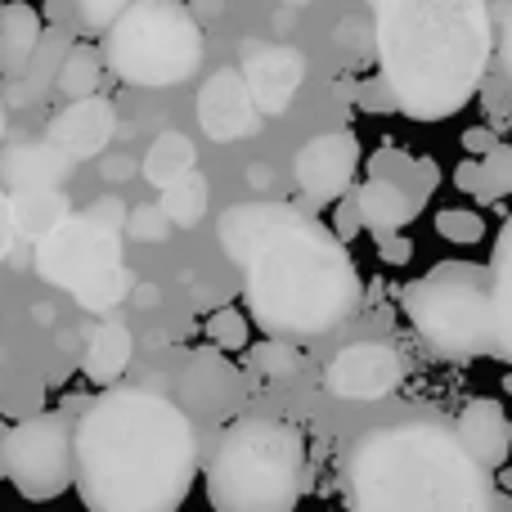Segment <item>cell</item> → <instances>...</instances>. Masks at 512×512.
<instances>
[{"instance_id":"cell-1","label":"cell","mask_w":512,"mask_h":512,"mask_svg":"<svg viewBox=\"0 0 512 512\" xmlns=\"http://www.w3.org/2000/svg\"><path fill=\"white\" fill-rule=\"evenodd\" d=\"M77 495L90 512H180L198 477L194 418L162 387H108L72 427Z\"/></svg>"},{"instance_id":"cell-2","label":"cell","mask_w":512,"mask_h":512,"mask_svg":"<svg viewBox=\"0 0 512 512\" xmlns=\"http://www.w3.org/2000/svg\"><path fill=\"white\" fill-rule=\"evenodd\" d=\"M378 86L414 122L454 117L486 81L495 27L486 0H369Z\"/></svg>"},{"instance_id":"cell-3","label":"cell","mask_w":512,"mask_h":512,"mask_svg":"<svg viewBox=\"0 0 512 512\" xmlns=\"http://www.w3.org/2000/svg\"><path fill=\"white\" fill-rule=\"evenodd\" d=\"M342 477L351 512H512V495L441 414H405L360 432Z\"/></svg>"},{"instance_id":"cell-4","label":"cell","mask_w":512,"mask_h":512,"mask_svg":"<svg viewBox=\"0 0 512 512\" xmlns=\"http://www.w3.org/2000/svg\"><path fill=\"white\" fill-rule=\"evenodd\" d=\"M364 279L346 243L315 216L297 212L243 261V301L274 342H310L360 310Z\"/></svg>"},{"instance_id":"cell-5","label":"cell","mask_w":512,"mask_h":512,"mask_svg":"<svg viewBox=\"0 0 512 512\" xmlns=\"http://www.w3.org/2000/svg\"><path fill=\"white\" fill-rule=\"evenodd\" d=\"M306 495V441L283 418H239L207 459L216 512H297Z\"/></svg>"},{"instance_id":"cell-6","label":"cell","mask_w":512,"mask_h":512,"mask_svg":"<svg viewBox=\"0 0 512 512\" xmlns=\"http://www.w3.org/2000/svg\"><path fill=\"white\" fill-rule=\"evenodd\" d=\"M126 216L131 207L117 194H104L86 207L72 212L59 230H50L32 252V265L45 283L72 292L77 306L108 315L131 297V270L122 261L126 239Z\"/></svg>"},{"instance_id":"cell-7","label":"cell","mask_w":512,"mask_h":512,"mask_svg":"<svg viewBox=\"0 0 512 512\" xmlns=\"http://www.w3.org/2000/svg\"><path fill=\"white\" fill-rule=\"evenodd\" d=\"M400 310L441 360L495 355V306L490 270L468 261H441L400 288Z\"/></svg>"},{"instance_id":"cell-8","label":"cell","mask_w":512,"mask_h":512,"mask_svg":"<svg viewBox=\"0 0 512 512\" xmlns=\"http://www.w3.org/2000/svg\"><path fill=\"white\" fill-rule=\"evenodd\" d=\"M203 27L185 0H135L104 36L99 54L126 86H180L203 63Z\"/></svg>"},{"instance_id":"cell-9","label":"cell","mask_w":512,"mask_h":512,"mask_svg":"<svg viewBox=\"0 0 512 512\" xmlns=\"http://www.w3.org/2000/svg\"><path fill=\"white\" fill-rule=\"evenodd\" d=\"M72 418L68 414H36L23 418L5 432V463L9 486L32 504H50L77 481V459H72Z\"/></svg>"},{"instance_id":"cell-10","label":"cell","mask_w":512,"mask_h":512,"mask_svg":"<svg viewBox=\"0 0 512 512\" xmlns=\"http://www.w3.org/2000/svg\"><path fill=\"white\" fill-rule=\"evenodd\" d=\"M400 382H405V355L391 342H351L324 369V387L337 400H382Z\"/></svg>"},{"instance_id":"cell-11","label":"cell","mask_w":512,"mask_h":512,"mask_svg":"<svg viewBox=\"0 0 512 512\" xmlns=\"http://www.w3.org/2000/svg\"><path fill=\"white\" fill-rule=\"evenodd\" d=\"M355 167H360V140L337 126V131H324L301 144L292 158V180L310 203H342L351 194Z\"/></svg>"},{"instance_id":"cell-12","label":"cell","mask_w":512,"mask_h":512,"mask_svg":"<svg viewBox=\"0 0 512 512\" xmlns=\"http://www.w3.org/2000/svg\"><path fill=\"white\" fill-rule=\"evenodd\" d=\"M248 95L261 117H279L288 113L292 95L306 81V54L297 45H274V41H248L243 45V63H239Z\"/></svg>"},{"instance_id":"cell-13","label":"cell","mask_w":512,"mask_h":512,"mask_svg":"<svg viewBox=\"0 0 512 512\" xmlns=\"http://www.w3.org/2000/svg\"><path fill=\"white\" fill-rule=\"evenodd\" d=\"M243 405V373L216 346L189 355L180 373V409L189 418H230Z\"/></svg>"},{"instance_id":"cell-14","label":"cell","mask_w":512,"mask_h":512,"mask_svg":"<svg viewBox=\"0 0 512 512\" xmlns=\"http://www.w3.org/2000/svg\"><path fill=\"white\" fill-rule=\"evenodd\" d=\"M198 122H203V131L216 144H239L261 131L265 117L256 113L248 81H243L239 68H221L207 77V86L198 90Z\"/></svg>"},{"instance_id":"cell-15","label":"cell","mask_w":512,"mask_h":512,"mask_svg":"<svg viewBox=\"0 0 512 512\" xmlns=\"http://www.w3.org/2000/svg\"><path fill=\"white\" fill-rule=\"evenodd\" d=\"M113 135H117V108H113V99H104V95L63 104L59 113L50 117V126H45V144H54L68 162L99 158V153L113 144Z\"/></svg>"},{"instance_id":"cell-16","label":"cell","mask_w":512,"mask_h":512,"mask_svg":"<svg viewBox=\"0 0 512 512\" xmlns=\"http://www.w3.org/2000/svg\"><path fill=\"white\" fill-rule=\"evenodd\" d=\"M454 432H459V441L468 445L472 459H477L486 472H499L508 463V454H512V418L504 414L499 400H490V396L468 400V405L459 409V418H454Z\"/></svg>"},{"instance_id":"cell-17","label":"cell","mask_w":512,"mask_h":512,"mask_svg":"<svg viewBox=\"0 0 512 512\" xmlns=\"http://www.w3.org/2000/svg\"><path fill=\"white\" fill-rule=\"evenodd\" d=\"M68 167L72 162L45 140H18V144H5V153H0V180H5L14 194H27V189H59Z\"/></svg>"},{"instance_id":"cell-18","label":"cell","mask_w":512,"mask_h":512,"mask_svg":"<svg viewBox=\"0 0 512 512\" xmlns=\"http://www.w3.org/2000/svg\"><path fill=\"white\" fill-rule=\"evenodd\" d=\"M351 198H355V212H360V225L373 234V239L400 234L418 212H423V203H418L414 194H405L396 180H382V176H369L364 185H355Z\"/></svg>"},{"instance_id":"cell-19","label":"cell","mask_w":512,"mask_h":512,"mask_svg":"<svg viewBox=\"0 0 512 512\" xmlns=\"http://www.w3.org/2000/svg\"><path fill=\"white\" fill-rule=\"evenodd\" d=\"M68 50H72V32H63V27H45L41 50L32 54L27 72L18 81H5V86H0V99H5V108H32V104H41V99L54 90V81H59V68H63V59H68Z\"/></svg>"},{"instance_id":"cell-20","label":"cell","mask_w":512,"mask_h":512,"mask_svg":"<svg viewBox=\"0 0 512 512\" xmlns=\"http://www.w3.org/2000/svg\"><path fill=\"white\" fill-rule=\"evenodd\" d=\"M41 36H45V18L36 5H27V0L0 5V77L5 81L23 77L32 54L41 50Z\"/></svg>"},{"instance_id":"cell-21","label":"cell","mask_w":512,"mask_h":512,"mask_svg":"<svg viewBox=\"0 0 512 512\" xmlns=\"http://www.w3.org/2000/svg\"><path fill=\"white\" fill-rule=\"evenodd\" d=\"M131 355H135L131 328H126L122 319H104V324H95V333H90L86 355H81V369H86V378L95 382V387L108 391L122 382L126 369H131Z\"/></svg>"},{"instance_id":"cell-22","label":"cell","mask_w":512,"mask_h":512,"mask_svg":"<svg viewBox=\"0 0 512 512\" xmlns=\"http://www.w3.org/2000/svg\"><path fill=\"white\" fill-rule=\"evenodd\" d=\"M486 270H490V306H495V360L512 364V216L499 225Z\"/></svg>"},{"instance_id":"cell-23","label":"cell","mask_w":512,"mask_h":512,"mask_svg":"<svg viewBox=\"0 0 512 512\" xmlns=\"http://www.w3.org/2000/svg\"><path fill=\"white\" fill-rule=\"evenodd\" d=\"M9 216H14V234L41 243L72 216V203L63 189H27V194H9Z\"/></svg>"},{"instance_id":"cell-24","label":"cell","mask_w":512,"mask_h":512,"mask_svg":"<svg viewBox=\"0 0 512 512\" xmlns=\"http://www.w3.org/2000/svg\"><path fill=\"white\" fill-rule=\"evenodd\" d=\"M194 162H198V149H194V140H189V135L162 131L158 140L149 144V153H144L140 176L149 180L153 189H162V194H167L171 185H180L185 176H194Z\"/></svg>"},{"instance_id":"cell-25","label":"cell","mask_w":512,"mask_h":512,"mask_svg":"<svg viewBox=\"0 0 512 512\" xmlns=\"http://www.w3.org/2000/svg\"><path fill=\"white\" fill-rule=\"evenodd\" d=\"M454 185L463 189V194H472L477 203H499V198H512V149L499 144L495 153H486L481 162H463L459 171H454Z\"/></svg>"},{"instance_id":"cell-26","label":"cell","mask_w":512,"mask_h":512,"mask_svg":"<svg viewBox=\"0 0 512 512\" xmlns=\"http://www.w3.org/2000/svg\"><path fill=\"white\" fill-rule=\"evenodd\" d=\"M99 77H104V54H99L95 45L72 41L68 59H63V68H59V81H54V95H63L68 104L90 99V95H99Z\"/></svg>"},{"instance_id":"cell-27","label":"cell","mask_w":512,"mask_h":512,"mask_svg":"<svg viewBox=\"0 0 512 512\" xmlns=\"http://www.w3.org/2000/svg\"><path fill=\"white\" fill-rule=\"evenodd\" d=\"M207 203H212V189H207V180L198 176V171L185 176L180 185H171L167 194L158 198V207L171 221V230H194V225L207 216Z\"/></svg>"},{"instance_id":"cell-28","label":"cell","mask_w":512,"mask_h":512,"mask_svg":"<svg viewBox=\"0 0 512 512\" xmlns=\"http://www.w3.org/2000/svg\"><path fill=\"white\" fill-rule=\"evenodd\" d=\"M301 364H306V355H301L297 342H256L248 351V369L256 373L261 382H283L292 378V373H301Z\"/></svg>"},{"instance_id":"cell-29","label":"cell","mask_w":512,"mask_h":512,"mask_svg":"<svg viewBox=\"0 0 512 512\" xmlns=\"http://www.w3.org/2000/svg\"><path fill=\"white\" fill-rule=\"evenodd\" d=\"M207 342H212L221 355L225 351H248V342H252L248 315H243V310H234V306L212 310V315H207Z\"/></svg>"},{"instance_id":"cell-30","label":"cell","mask_w":512,"mask_h":512,"mask_svg":"<svg viewBox=\"0 0 512 512\" xmlns=\"http://www.w3.org/2000/svg\"><path fill=\"white\" fill-rule=\"evenodd\" d=\"M131 5H135V0H68V9H72V32L104 36L108 27H113Z\"/></svg>"},{"instance_id":"cell-31","label":"cell","mask_w":512,"mask_h":512,"mask_svg":"<svg viewBox=\"0 0 512 512\" xmlns=\"http://www.w3.org/2000/svg\"><path fill=\"white\" fill-rule=\"evenodd\" d=\"M436 234L454 248H472V243L486 239V221L472 207H445V212H436Z\"/></svg>"},{"instance_id":"cell-32","label":"cell","mask_w":512,"mask_h":512,"mask_svg":"<svg viewBox=\"0 0 512 512\" xmlns=\"http://www.w3.org/2000/svg\"><path fill=\"white\" fill-rule=\"evenodd\" d=\"M171 234V221L162 216L158 203H144V207H131V216H126V239H140V243H167Z\"/></svg>"},{"instance_id":"cell-33","label":"cell","mask_w":512,"mask_h":512,"mask_svg":"<svg viewBox=\"0 0 512 512\" xmlns=\"http://www.w3.org/2000/svg\"><path fill=\"white\" fill-rule=\"evenodd\" d=\"M337 41H342V50L351 54V59H360V54L373 45V27L364 23V18H346L342 32H337Z\"/></svg>"},{"instance_id":"cell-34","label":"cell","mask_w":512,"mask_h":512,"mask_svg":"<svg viewBox=\"0 0 512 512\" xmlns=\"http://www.w3.org/2000/svg\"><path fill=\"white\" fill-rule=\"evenodd\" d=\"M360 230H364V225H360V212H355V198L346 194L342 203L333 207V234H337V239H342V243H351Z\"/></svg>"},{"instance_id":"cell-35","label":"cell","mask_w":512,"mask_h":512,"mask_svg":"<svg viewBox=\"0 0 512 512\" xmlns=\"http://www.w3.org/2000/svg\"><path fill=\"white\" fill-rule=\"evenodd\" d=\"M463 149H468L472 162H481L486 153L499 149V140H495V131H490V126H468V131H463Z\"/></svg>"},{"instance_id":"cell-36","label":"cell","mask_w":512,"mask_h":512,"mask_svg":"<svg viewBox=\"0 0 512 512\" xmlns=\"http://www.w3.org/2000/svg\"><path fill=\"white\" fill-rule=\"evenodd\" d=\"M378 252H382V261H387V265H405L409 256H414V243L400 239V234H382V239H378Z\"/></svg>"},{"instance_id":"cell-37","label":"cell","mask_w":512,"mask_h":512,"mask_svg":"<svg viewBox=\"0 0 512 512\" xmlns=\"http://www.w3.org/2000/svg\"><path fill=\"white\" fill-rule=\"evenodd\" d=\"M14 216H9V194L5 189H0V261H5L9 256V248H14Z\"/></svg>"},{"instance_id":"cell-38","label":"cell","mask_w":512,"mask_h":512,"mask_svg":"<svg viewBox=\"0 0 512 512\" xmlns=\"http://www.w3.org/2000/svg\"><path fill=\"white\" fill-rule=\"evenodd\" d=\"M99 176H104L108 185H122V180H131V176H135V162H131V158H108Z\"/></svg>"},{"instance_id":"cell-39","label":"cell","mask_w":512,"mask_h":512,"mask_svg":"<svg viewBox=\"0 0 512 512\" xmlns=\"http://www.w3.org/2000/svg\"><path fill=\"white\" fill-rule=\"evenodd\" d=\"M185 5H189V14L194 18H216V14H225L230 0H185Z\"/></svg>"},{"instance_id":"cell-40","label":"cell","mask_w":512,"mask_h":512,"mask_svg":"<svg viewBox=\"0 0 512 512\" xmlns=\"http://www.w3.org/2000/svg\"><path fill=\"white\" fill-rule=\"evenodd\" d=\"M270 180H274V167H270V162H252V167H248V185H252V189H270Z\"/></svg>"},{"instance_id":"cell-41","label":"cell","mask_w":512,"mask_h":512,"mask_svg":"<svg viewBox=\"0 0 512 512\" xmlns=\"http://www.w3.org/2000/svg\"><path fill=\"white\" fill-rule=\"evenodd\" d=\"M504 68L512 72V9L504 14Z\"/></svg>"},{"instance_id":"cell-42","label":"cell","mask_w":512,"mask_h":512,"mask_svg":"<svg viewBox=\"0 0 512 512\" xmlns=\"http://www.w3.org/2000/svg\"><path fill=\"white\" fill-rule=\"evenodd\" d=\"M5 432H9V427L0 423V450H5ZM0 477H5V463H0Z\"/></svg>"},{"instance_id":"cell-43","label":"cell","mask_w":512,"mask_h":512,"mask_svg":"<svg viewBox=\"0 0 512 512\" xmlns=\"http://www.w3.org/2000/svg\"><path fill=\"white\" fill-rule=\"evenodd\" d=\"M5 113L9 108H5V99H0V140H5Z\"/></svg>"},{"instance_id":"cell-44","label":"cell","mask_w":512,"mask_h":512,"mask_svg":"<svg viewBox=\"0 0 512 512\" xmlns=\"http://www.w3.org/2000/svg\"><path fill=\"white\" fill-rule=\"evenodd\" d=\"M499 486H504V490H512V468H504V477H499Z\"/></svg>"},{"instance_id":"cell-45","label":"cell","mask_w":512,"mask_h":512,"mask_svg":"<svg viewBox=\"0 0 512 512\" xmlns=\"http://www.w3.org/2000/svg\"><path fill=\"white\" fill-rule=\"evenodd\" d=\"M504 387H508V391H512V373H508V382H504Z\"/></svg>"}]
</instances>
